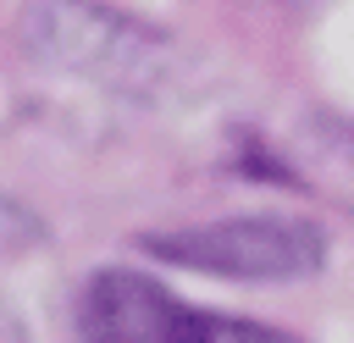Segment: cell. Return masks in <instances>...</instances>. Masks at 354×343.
<instances>
[{"label": "cell", "mask_w": 354, "mask_h": 343, "mask_svg": "<svg viewBox=\"0 0 354 343\" xmlns=\"http://www.w3.org/2000/svg\"><path fill=\"white\" fill-rule=\"evenodd\" d=\"M83 343H288L260 321H227L183 304L171 288L138 271H100L77 299Z\"/></svg>", "instance_id": "cell-3"}, {"label": "cell", "mask_w": 354, "mask_h": 343, "mask_svg": "<svg viewBox=\"0 0 354 343\" xmlns=\"http://www.w3.org/2000/svg\"><path fill=\"white\" fill-rule=\"evenodd\" d=\"M138 249L227 282H293L326 260V238L304 216H221L177 232H144Z\"/></svg>", "instance_id": "cell-2"}, {"label": "cell", "mask_w": 354, "mask_h": 343, "mask_svg": "<svg viewBox=\"0 0 354 343\" xmlns=\"http://www.w3.org/2000/svg\"><path fill=\"white\" fill-rule=\"evenodd\" d=\"M28 44L66 72H83L122 94H155L171 77V50L160 33L138 28L133 17L100 0H33L28 6Z\"/></svg>", "instance_id": "cell-1"}]
</instances>
